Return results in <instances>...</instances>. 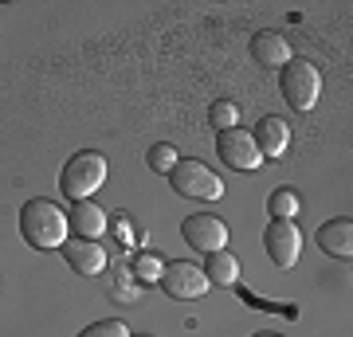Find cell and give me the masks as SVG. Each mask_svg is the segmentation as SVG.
<instances>
[{"label":"cell","mask_w":353,"mask_h":337,"mask_svg":"<svg viewBox=\"0 0 353 337\" xmlns=\"http://www.w3.org/2000/svg\"><path fill=\"white\" fill-rule=\"evenodd\" d=\"M130 337H150V334H130Z\"/></svg>","instance_id":"obj_21"},{"label":"cell","mask_w":353,"mask_h":337,"mask_svg":"<svg viewBox=\"0 0 353 337\" xmlns=\"http://www.w3.org/2000/svg\"><path fill=\"white\" fill-rule=\"evenodd\" d=\"M252 141H255V150H259V157H283L290 145V125L279 118V114H267V118H259L252 130Z\"/></svg>","instance_id":"obj_10"},{"label":"cell","mask_w":353,"mask_h":337,"mask_svg":"<svg viewBox=\"0 0 353 337\" xmlns=\"http://www.w3.org/2000/svg\"><path fill=\"white\" fill-rule=\"evenodd\" d=\"M252 337H283V334H275V329H259V334H252Z\"/></svg>","instance_id":"obj_20"},{"label":"cell","mask_w":353,"mask_h":337,"mask_svg":"<svg viewBox=\"0 0 353 337\" xmlns=\"http://www.w3.org/2000/svg\"><path fill=\"white\" fill-rule=\"evenodd\" d=\"M252 59L259 63V67L283 71L294 55H290V43L283 39V32H255L252 36Z\"/></svg>","instance_id":"obj_12"},{"label":"cell","mask_w":353,"mask_h":337,"mask_svg":"<svg viewBox=\"0 0 353 337\" xmlns=\"http://www.w3.org/2000/svg\"><path fill=\"white\" fill-rule=\"evenodd\" d=\"M79 337H130V329L122 318H106V322H94L87 329H79Z\"/></svg>","instance_id":"obj_19"},{"label":"cell","mask_w":353,"mask_h":337,"mask_svg":"<svg viewBox=\"0 0 353 337\" xmlns=\"http://www.w3.org/2000/svg\"><path fill=\"white\" fill-rule=\"evenodd\" d=\"M208 122H212L216 134H224V130H236V122H240V106H236V102H228V99L212 102V106H208Z\"/></svg>","instance_id":"obj_17"},{"label":"cell","mask_w":353,"mask_h":337,"mask_svg":"<svg viewBox=\"0 0 353 337\" xmlns=\"http://www.w3.org/2000/svg\"><path fill=\"white\" fill-rule=\"evenodd\" d=\"M169 185H173V192H181V196H189V200H220L224 196V181L204 161H196V157L176 161V169L169 173Z\"/></svg>","instance_id":"obj_4"},{"label":"cell","mask_w":353,"mask_h":337,"mask_svg":"<svg viewBox=\"0 0 353 337\" xmlns=\"http://www.w3.org/2000/svg\"><path fill=\"white\" fill-rule=\"evenodd\" d=\"M263 247L279 271H290L299 263V255H303V232H299L294 220H271L263 232Z\"/></svg>","instance_id":"obj_6"},{"label":"cell","mask_w":353,"mask_h":337,"mask_svg":"<svg viewBox=\"0 0 353 337\" xmlns=\"http://www.w3.org/2000/svg\"><path fill=\"white\" fill-rule=\"evenodd\" d=\"M63 263L75 271V275H87V278H94V275H102L106 271V251H102V243L99 239H79V236H67L63 239Z\"/></svg>","instance_id":"obj_9"},{"label":"cell","mask_w":353,"mask_h":337,"mask_svg":"<svg viewBox=\"0 0 353 337\" xmlns=\"http://www.w3.org/2000/svg\"><path fill=\"white\" fill-rule=\"evenodd\" d=\"M161 290L169 294V298L176 302H189V298H201V294H208V278H204L201 267H192L189 259H173V263H165V271H161Z\"/></svg>","instance_id":"obj_5"},{"label":"cell","mask_w":353,"mask_h":337,"mask_svg":"<svg viewBox=\"0 0 353 337\" xmlns=\"http://www.w3.org/2000/svg\"><path fill=\"white\" fill-rule=\"evenodd\" d=\"M106 185V157L94 150H79L75 157H67L63 173H59V188L71 200H90Z\"/></svg>","instance_id":"obj_2"},{"label":"cell","mask_w":353,"mask_h":337,"mask_svg":"<svg viewBox=\"0 0 353 337\" xmlns=\"http://www.w3.org/2000/svg\"><path fill=\"white\" fill-rule=\"evenodd\" d=\"M181 236H185V243H189V247L204 251V255H212V251H224L228 247V224H224V220H216V216H208V212L189 216V220L181 224Z\"/></svg>","instance_id":"obj_8"},{"label":"cell","mask_w":353,"mask_h":337,"mask_svg":"<svg viewBox=\"0 0 353 337\" xmlns=\"http://www.w3.org/2000/svg\"><path fill=\"white\" fill-rule=\"evenodd\" d=\"M201 271H204L208 283H216V287H236V278H240V259H236L228 247L224 251H212Z\"/></svg>","instance_id":"obj_14"},{"label":"cell","mask_w":353,"mask_h":337,"mask_svg":"<svg viewBox=\"0 0 353 337\" xmlns=\"http://www.w3.org/2000/svg\"><path fill=\"white\" fill-rule=\"evenodd\" d=\"M161 271H165V263L157 255H150V251H141L138 259H134V267H130V275L138 278V283H157Z\"/></svg>","instance_id":"obj_18"},{"label":"cell","mask_w":353,"mask_h":337,"mask_svg":"<svg viewBox=\"0 0 353 337\" xmlns=\"http://www.w3.org/2000/svg\"><path fill=\"white\" fill-rule=\"evenodd\" d=\"M67 232H75L79 239H99L106 232V212L94 200H75L67 208Z\"/></svg>","instance_id":"obj_11"},{"label":"cell","mask_w":353,"mask_h":337,"mask_svg":"<svg viewBox=\"0 0 353 337\" xmlns=\"http://www.w3.org/2000/svg\"><path fill=\"white\" fill-rule=\"evenodd\" d=\"M216 153H220V161L228 165V169H236V173H255L259 165H263V157H259V150H255L252 141V130H224V134H216Z\"/></svg>","instance_id":"obj_7"},{"label":"cell","mask_w":353,"mask_h":337,"mask_svg":"<svg viewBox=\"0 0 353 337\" xmlns=\"http://www.w3.org/2000/svg\"><path fill=\"white\" fill-rule=\"evenodd\" d=\"M176 161H181V153H176V145H169V141H157L150 153H145V165H150L153 173H173L176 169Z\"/></svg>","instance_id":"obj_16"},{"label":"cell","mask_w":353,"mask_h":337,"mask_svg":"<svg viewBox=\"0 0 353 337\" xmlns=\"http://www.w3.org/2000/svg\"><path fill=\"white\" fill-rule=\"evenodd\" d=\"M283 99L290 102V110H314V102L318 94H322V75L314 71V63H306V59H290L287 67H283Z\"/></svg>","instance_id":"obj_3"},{"label":"cell","mask_w":353,"mask_h":337,"mask_svg":"<svg viewBox=\"0 0 353 337\" xmlns=\"http://www.w3.org/2000/svg\"><path fill=\"white\" fill-rule=\"evenodd\" d=\"M299 208H303V200H299L294 188H275V192L267 196V212H271V220H294Z\"/></svg>","instance_id":"obj_15"},{"label":"cell","mask_w":353,"mask_h":337,"mask_svg":"<svg viewBox=\"0 0 353 337\" xmlns=\"http://www.w3.org/2000/svg\"><path fill=\"white\" fill-rule=\"evenodd\" d=\"M318 247L334 255V259H350L353 255V220L350 216H338V220H326L318 227Z\"/></svg>","instance_id":"obj_13"},{"label":"cell","mask_w":353,"mask_h":337,"mask_svg":"<svg viewBox=\"0 0 353 337\" xmlns=\"http://www.w3.org/2000/svg\"><path fill=\"white\" fill-rule=\"evenodd\" d=\"M20 236L24 243L39 251H55L63 247L67 239V212L55 204V200H28L24 208H20Z\"/></svg>","instance_id":"obj_1"}]
</instances>
